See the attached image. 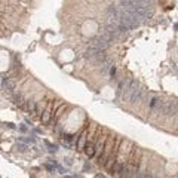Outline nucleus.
<instances>
[{"label":"nucleus","instance_id":"7","mask_svg":"<svg viewBox=\"0 0 178 178\" xmlns=\"http://www.w3.org/2000/svg\"><path fill=\"white\" fill-rule=\"evenodd\" d=\"M147 177H149V174L146 171H137V174H135V178H147Z\"/></svg>","mask_w":178,"mask_h":178},{"label":"nucleus","instance_id":"5","mask_svg":"<svg viewBox=\"0 0 178 178\" xmlns=\"http://www.w3.org/2000/svg\"><path fill=\"white\" fill-rule=\"evenodd\" d=\"M85 152H86V154L89 156V157H92L94 156V153H95V147H94V144H86V147H85Z\"/></svg>","mask_w":178,"mask_h":178},{"label":"nucleus","instance_id":"4","mask_svg":"<svg viewBox=\"0 0 178 178\" xmlns=\"http://www.w3.org/2000/svg\"><path fill=\"white\" fill-rule=\"evenodd\" d=\"M2 89L6 91V92H11L14 89V82H11L9 79H2Z\"/></svg>","mask_w":178,"mask_h":178},{"label":"nucleus","instance_id":"3","mask_svg":"<svg viewBox=\"0 0 178 178\" xmlns=\"http://www.w3.org/2000/svg\"><path fill=\"white\" fill-rule=\"evenodd\" d=\"M163 104H165V102H162V99H159V98H153V99L150 101V109L160 112V110H163Z\"/></svg>","mask_w":178,"mask_h":178},{"label":"nucleus","instance_id":"9","mask_svg":"<svg viewBox=\"0 0 178 178\" xmlns=\"http://www.w3.org/2000/svg\"><path fill=\"white\" fill-rule=\"evenodd\" d=\"M64 178H76V177H64Z\"/></svg>","mask_w":178,"mask_h":178},{"label":"nucleus","instance_id":"1","mask_svg":"<svg viewBox=\"0 0 178 178\" xmlns=\"http://www.w3.org/2000/svg\"><path fill=\"white\" fill-rule=\"evenodd\" d=\"M141 95H142V89L139 88L138 82L131 80V82L125 86L123 94H122V98H123V99L128 98V99H131L132 102H135V101H138V99L141 98Z\"/></svg>","mask_w":178,"mask_h":178},{"label":"nucleus","instance_id":"2","mask_svg":"<svg viewBox=\"0 0 178 178\" xmlns=\"http://www.w3.org/2000/svg\"><path fill=\"white\" fill-rule=\"evenodd\" d=\"M166 116H172L175 113H178V104L175 101H166L163 104V110H162Z\"/></svg>","mask_w":178,"mask_h":178},{"label":"nucleus","instance_id":"10","mask_svg":"<svg viewBox=\"0 0 178 178\" xmlns=\"http://www.w3.org/2000/svg\"><path fill=\"white\" fill-rule=\"evenodd\" d=\"M147 178H154V177H152V175H149V177H147Z\"/></svg>","mask_w":178,"mask_h":178},{"label":"nucleus","instance_id":"8","mask_svg":"<svg viewBox=\"0 0 178 178\" xmlns=\"http://www.w3.org/2000/svg\"><path fill=\"white\" fill-rule=\"evenodd\" d=\"M43 122H49V112H46L43 114Z\"/></svg>","mask_w":178,"mask_h":178},{"label":"nucleus","instance_id":"6","mask_svg":"<svg viewBox=\"0 0 178 178\" xmlns=\"http://www.w3.org/2000/svg\"><path fill=\"white\" fill-rule=\"evenodd\" d=\"M24 109H25L27 112H33V110L36 109V104H34L33 101H27L25 105H24Z\"/></svg>","mask_w":178,"mask_h":178}]
</instances>
